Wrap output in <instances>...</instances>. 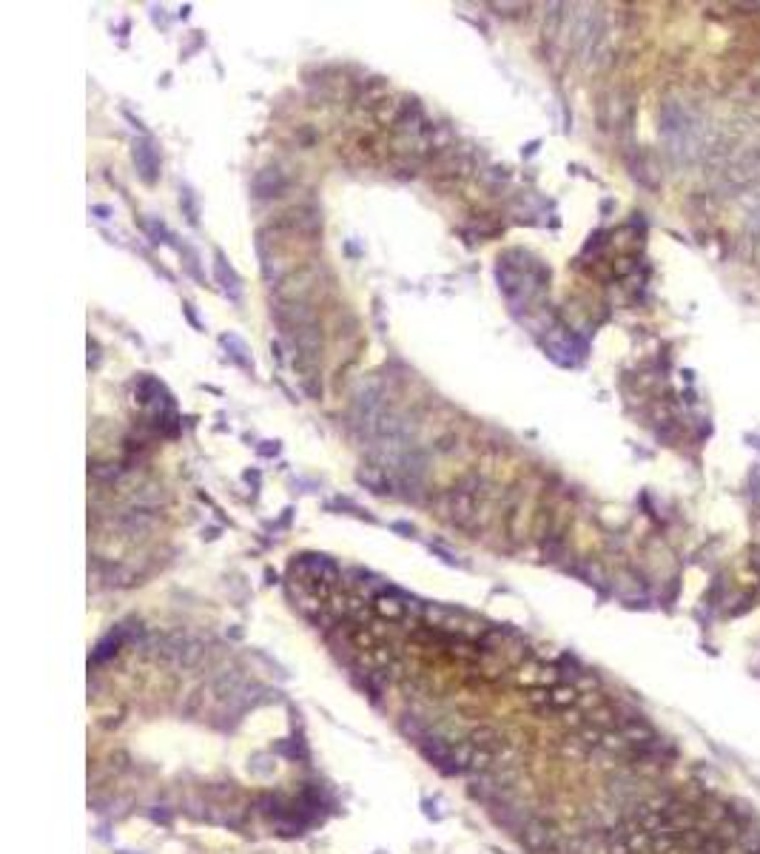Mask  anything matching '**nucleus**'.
<instances>
[{"mask_svg":"<svg viewBox=\"0 0 760 854\" xmlns=\"http://www.w3.org/2000/svg\"><path fill=\"white\" fill-rule=\"evenodd\" d=\"M182 313H185V316H188V322H191V325H194V328H197V331H202V325H199V319H197V313H194V308H191V305H188V302H185V305H182Z\"/></svg>","mask_w":760,"mask_h":854,"instance_id":"9d476101","label":"nucleus"},{"mask_svg":"<svg viewBox=\"0 0 760 854\" xmlns=\"http://www.w3.org/2000/svg\"><path fill=\"white\" fill-rule=\"evenodd\" d=\"M445 513H450V518L456 524H467V518L476 513V501L473 493H467L464 487H456L445 496Z\"/></svg>","mask_w":760,"mask_h":854,"instance_id":"7ed1b4c3","label":"nucleus"},{"mask_svg":"<svg viewBox=\"0 0 760 854\" xmlns=\"http://www.w3.org/2000/svg\"><path fill=\"white\" fill-rule=\"evenodd\" d=\"M180 205H182V211L188 214V223H191V226H197V223H199V211H197V199H194V194H191L188 188H182Z\"/></svg>","mask_w":760,"mask_h":854,"instance_id":"6e6552de","label":"nucleus"},{"mask_svg":"<svg viewBox=\"0 0 760 854\" xmlns=\"http://www.w3.org/2000/svg\"><path fill=\"white\" fill-rule=\"evenodd\" d=\"M143 228H146V234L151 237V242H163L160 237H165V240L171 237V234L165 231V226H163V223H157V220H143Z\"/></svg>","mask_w":760,"mask_h":854,"instance_id":"1a4fd4ad","label":"nucleus"},{"mask_svg":"<svg viewBox=\"0 0 760 854\" xmlns=\"http://www.w3.org/2000/svg\"><path fill=\"white\" fill-rule=\"evenodd\" d=\"M223 345L228 348V356H231L242 370H254V359H251V353H248V345H245L240 337L226 334V337H223Z\"/></svg>","mask_w":760,"mask_h":854,"instance_id":"39448f33","label":"nucleus"},{"mask_svg":"<svg viewBox=\"0 0 760 854\" xmlns=\"http://www.w3.org/2000/svg\"><path fill=\"white\" fill-rule=\"evenodd\" d=\"M134 165H137V174L146 185H154L157 177H160V151L154 148L151 140H137L134 143Z\"/></svg>","mask_w":760,"mask_h":854,"instance_id":"f257e3e1","label":"nucleus"},{"mask_svg":"<svg viewBox=\"0 0 760 854\" xmlns=\"http://www.w3.org/2000/svg\"><path fill=\"white\" fill-rule=\"evenodd\" d=\"M180 251L185 254V268H188V274H191L197 282H205V276H202V271H199V257H197V251H194L191 245H180Z\"/></svg>","mask_w":760,"mask_h":854,"instance_id":"0eeeda50","label":"nucleus"},{"mask_svg":"<svg viewBox=\"0 0 760 854\" xmlns=\"http://www.w3.org/2000/svg\"><path fill=\"white\" fill-rule=\"evenodd\" d=\"M362 484H368L373 493H379V496H385V493H390V487H393V481L387 479V473L385 470H379V467H368V470H359V476H356Z\"/></svg>","mask_w":760,"mask_h":854,"instance_id":"423d86ee","label":"nucleus"},{"mask_svg":"<svg viewBox=\"0 0 760 854\" xmlns=\"http://www.w3.org/2000/svg\"><path fill=\"white\" fill-rule=\"evenodd\" d=\"M216 262H214V276H216V282L223 285V291L234 299V302H240V293H242V288H240V276H237V271L228 265V259H226V254L223 251H216V257H214Z\"/></svg>","mask_w":760,"mask_h":854,"instance_id":"20e7f679","label":"nucleus"},{"mask_svg":"<svg viewBox=\"0 0 760 854\" xmlns=\"http://www.w3.org/2000/svg\"><path fill=\"white\" fill-rule=\"evenodd\" d=\"M285 188H288V177L279 168H262L254 174V182H251V191L257 199H274Z\"/></svg>","mask_w":760,"mask_h":854,"instance_id":"f03ea898","label":"nucleus"}]
</instances>
